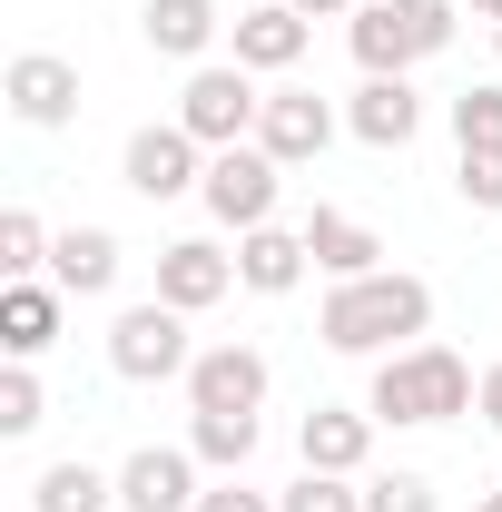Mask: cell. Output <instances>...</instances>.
Returning a JSON list of instances; mask_svg holds the SVG:
<instances>
[{"mask_svg":"<svg viewBox=\"0 0 502 512\" xmlns=\"http://www.w3.org/2000/svg\"><path fill=\"white\" fill-rule=\"evenodd\" d=\"M0 99H10L20 128H69L79 119V69L60 50H20V60L0 69Z\"/></svg>","mask_w":502,"mask_h":512,"instance_id":"8","label":"cell"},{"mask_svg":"<svg viewBox=\"0 0 502 512\" xmlns=\"http://www.w3.org/2000/svg\"><path fill=\"white\" fill-rule=\"evenodd\" d=\"M40 414H50V394H40V375H30V365H10V375H0V434H30Z\"/></svg>","mask_w":502,"mask_h":512,"instance_id":"27","label":"cell"},{"mask_svg":"<svg viewBox=\"0 0 502 512\" xmlns=\"http://www.w3.org/2000/svg\"><path fill=\"white\" fill-rule=\"evenodd\" d=\"M306 266H315L306 227H247V237H237V286H256V296H286Z\"/></svg>","mask_w":502,"mask_h":512,"instance_id":"17","label":"cell"},{"mask_svg":"<svg viewBox=\"0 0 502 512\" xmlns=\"http://www.w3.org/2000/svg\"><path fill=\"white\" fill-rule=\"evenodd\" d=\"M296 10H306V20H335V10H355V0H296Z\"/></svg>","mask_w":502,"mask_h":512,"instance_id":"31","label":"cell"},{"mask_svg":"<svg viewBox=\"0 0 502 512\" xmlns=\"http://www.w3.org/2000/svg\"><path fill=\"white\" fill-rule=\"evenodd\" d=\"M493 50H502V30H493Z\"/></svg>","mask_w":502,"mask_h":512,"instance_id":"34","label":"cell"},{"mask_svg":"<svg viewBox=\"0 0 502 512\" xmlns=\"http://www.w3.org/2000/svg\"><path fill=\"white\" fill-rule=\"evenodd\" d=\"M365 512H443V503H434L424 473H375V483H365Z\"/></svg>","mask_w":502,"mask_h":512,"instance_id":"28","label":"cell"},{"mask_svg":"<svg viewBox=\"0 0 502 512\" xmlns=\"http://www.w3.org/2000/svg\"><path fill=\"white\" fill-rule=\"evenodd\" d=\"M227 286H237V256H217L207 237H178V247H158V296H168L178 316H207Z\"/></svg>","mask_w":502,"mask_h":512,"instance_id":"12","label":"cell"},{"mask_svg":"<svg viewBox=\"0 0 502 512\" xmlns=\"http://www.w3.org/2000/svg\"><path fill=\"white\" fill-rule=\"evenodd\" d=\"M483 512H502V493H483Z\"/></svg>","mask_w":502,"mask_h":512,"instance_id":"33","label":"cell"},{"mask_svg":"<svg viewBox=\"0 0 502 512\" xmlns=\"http://www.w3.org/2000/svg\"><path fill=\"white\" fill-rule=\"evenodd\" d=\"M119 178L148 197V207H158V197H188V188H207V148H197L178 119H168V128H138L128 158H119Z\"/></svg>","mask_w":502,"mask_h":512,"instance_id":"7","label":"cell"},{"mask_svg":"<svg viewBox=\"0 0 502 512\" xmlns=\"http://www.w3.org/2000/svg\"><path fill=\"white\" fill-rule=\"evenodd\" d=\"M463 10H473V20H493V30H502V0H463Z\"/></svg>","mask_w":502,"mask_h":512,"instance_id":"32","label":"cell"},{"mask_svg":"<svg viewBox=\"0 0 502 512\" xmlns=\"http://www.w3.org/2000/svg\"><path fill=\"white\" fill-rule=\"evenodd\" d=\"M453 138H463V148H502V89H493V79L453 99Z\"/></svg>","mask_w":502,"mask_h":512,"instance_id":"25","label":"cell"},{"mask_svg":"<svg viewBox=\"0 0 502 512\" xmlns=\"http://www.w3.org/2000/svg\"><path fill=\"white\" fill-rule=\"evenodd\" d=\"M276 512H365V483H345V473H306V483H286Z\"/></svg>","mask_w":502,"mask_h":512,"instance_id":"24","label":"cell"},{"mask_svg":"<svg viewBox=\"0 0 502 512\" xmlns=\"http://www.w3.org/2000/svg\"><path fill=\"white\" fill-rule=\"evenodd\" d=\"M453 188H463V207H483V217H502V148H463Z\"/></svg>","mask_w":502,"mask_h":512,"instance_id":"26","label":"cell"},{"mask_svg":"<svg viewBox=\"0 0 502 512\" xmlns=\"http://www.w3.org/2000/svg\"><path fill=\"white\" fill-rule=\"evenodd\" d=\"M197 512H276V493H256V483H237V473H227L217 493H197Z\"/></svg>","mask_w":502,"mask_h":512,"instance_id":"29","label":"cell"},{"mask_svg":"<svg viewBox=\"0 0 502 512\" xmlns=\"http://www.w3.org/2000/svg\"><path fill=\"white\" fill-rule=\"evenodd\" d=\"M188 404L197 414H256L266 404V355L256 345H207L188 365Z\"/></svg>","mask_w":502,"mask_h":512,"instance_id":"9","label":"cell"},{"mask_svg":"<svg viewBox=\"0 0 502 512\" xmlns=\"http://www.w3.org/2000/svg\"><path fill=\"white\" fill-rule=\"evenodd\" d=\"M119 503H128V512H197V453L138 444V453L119 463Z\"/></svg>","mask_w":502,"mask_h":512,"instance_id":"10","label":"cell"},{"mask_svg":"<svg viewBox=\"0 0 502 512\" xmlns=\"http://www.w3.org/2000/svg\"><path fill=\"white\" fill-rule=\"evenodd\" d=\"M345 128H355L365 148H414V128H424L414 79H365V89H355V109H345Z\"/></svg>","mask_w":502,"mask_h":512,"instance_id":"16","label":"cell"},{"mask_svg":"<svg viewBox=\"0 0 502 512\" xmlns=\"http://www.w3.org/2000/svg\"><path fill=\"white\" fill-rule=\"evenodd\" d=\"M306 256L335 276V286H355V276H384V237L365 217H345V207H315L306 217Z\"/></svg>","mask_w":502,"mask_h":512,"instance_id":"14","label":"cell"},{"mask_svg":"<svg viewBox=\"0 0 502 512\" xmlns=\"http://www.w3.org/2000/svg\"><path fill=\"white\" fill-rule=\"evenodd\" d=\"M256 119H266V99L247 89V69H237V60H227V69H197L188 99H178V128H188L207 158H217V148H247Z\"/></svg>","mask_w":502,"mask_h":512,"instance_id":"5","label":"cell"},{"mask_svg":"<svg viewBox=\"0 0 502 512\" xmlns=\"http://www.w3.org/2000/svg\"><path fill=\"white\" fill-rule=\"evenodd\" d=\"M50 247H60V237H50L30 207H10V217H0V276H10V286H20V276H40V266H50Z\"/></svg>","mask_w":502,"mask_h":512,"instance_id":"23","label":"cell"},{"mask_svg":"<svg viewBox=\"0 0 502 512\" xmlns=\"http://www.w3.org/2000/svg\"><path fill=\"white\" fill-rule=\"evenodd\" d=\"M276 188H286V168H276L266 148H217L197 197L217 207V227H237V237H247V227H276Z\"/></svg>","mask_w":502,"mask_h":512,"instance_id":"6","label":"cell"},{"mask_svg":"<svg viewBox=\"0 0 502 512\" xmlns=\"http://www.w3.org/2000/svg\"><path fill=\"white\" fill-rule=\"evenodd\" d=\"M50 286L60 296H109L119 286V237L109 227H69L60 247H50Z\"/></svg>","mask_w":502,"mask_h":512,"instance_id":"18","label":"cell"},{"mask_svg":"<svg viewBox=\"0 0 502 512\" xmlns=\"http://www.w3.org/2000/svg\"><path fill=\"white\" fill-rule=\"evenodd\" d=\"M188 453H197V463H217V473H247V453H256V414H197Z\"/></svg>","mask_w":502,"mask_h":512,"instance_id":"22","label":"cell"},{"mask_svg":"<svg viewBox=\"0 0 502 512\" xmlns=\"http://www.w3.org/2000/svg\"><path fill=\"white\" fill-rule=\"evenodd\" d=\"M473 365L453 355V345H404V355H384L375 384H365V414L375 424H453V414H473Z\"/></svg>","mask_w":502,"mask_h":512,"instance_id":"2","label":"cell"},{"mask_svg":"<svg viewBox=\"0 0 502 512\" xmlns=\"http://www.w3.org/2000/svg\"><path fill=\"white\" fill-rule=\"evenodd\" d=\"M453 40V0H365L355 10V60L365 79H404L414 60H434Z\"/></svg>","mask_w":502,"mask_h":512,"instance_id":"3","label":"cell"},{"mask_svg":"<svg viewBox=\"0 0 502 512\" xmlns=\"http://www.w3.org/2000/svg\"><path fill=\"white\" fill-rule=\"evenodd\" d=\"M50 335H60V286H40V276L0 286V345H10V365H30Z\"/></svg>","mask_w":502,"mask_h":512,"instance_id":"19","label":"cell"},{"mask_svg":"<svg viewBox=\"0 0 502 512\" xmlns=\"http://www.w3.org/2000/svg\"><path fill=\"white\" fill-rule=\"evenodd\" d=\"M306 10L296 0H266V10H237V69H296L306 60Z\"/></svg>","mask_w":502,"mask_h":512,"instance_id":"15","label":"cell"},{"mask_svg":"<svg viewBox=\"0 0 502 512\" xmlns=\"http://www.w3.org/2000/svg\"><path fill=\"white\" fill-rule=\"evenodd\" d=\"M325 138H335V109H325L315 89H276V99H266V119H256V148H266L276 168L325 158Z\"/></svg>","mask_w":502,"mask_h":512,"instance_id":"11","label":"cell"},{"mask_svg":"<svg viewBox=\"0 0 502 512\" xmlns=\"http://www.w3.org/2000/svg\"><path fill=\"white\" fill-rule=\"evenodd\" d=\"M296 453H306V473H365L375 463V414H345V404H315L306 424H296Z\"/></svg>","mask_w":502,"mask_h":512,"instance_id":"13","label":"cell"},{"mask_svg":"<svg viewBox=\"0 0 502 512\" xmlns=\"http://www.w3.org/2000/svg\"><path fill=\"white\" fill-rule=\"evenodd\" d=\"M109 503H119V483L99 463H50L40 493H30V512H109Z\"/></svg>","mask_w":502,"mask_h":512,"instance_id":"21","label":"cell"},{"mask_svg":"<svg viewBox=\"0 0 502 512\" xmlns=\"http://www.w3.org/2000/svg\"><path fill=\"white\" fill-rule=\"evenodd\" d=\"M473 414H483V424H493V434H502V365H493V375H483V394H473Z\"/></svg>","mask_w":502,"mask_h":512,"instance_id":"30","label":"cell"},{"mask_svg":"<svg viewBox=\"0 0 502 512\" xmlns=\"http://www.w3.org/2000/svg\"><path fill=\"white\" fill-rule=\"evenodd\" d=\"M424 325H434V286L424 276H355V286H335L325 306H315V335L335 345V355H404V345H424Z\"/></svg>","mask_w":502,"mask_h":512,"instance_id":"1","label":"cell"},{"mask_svg":"<svg viewBox=\"0 0 502 512\" xmlns=\"http://www.w3.org/2000/svg\"><path fill=\"white\" fill-rule=\"evenodd\" d=\"M138 30H148V50H168V60H197L227 20H217V0H148L138 10Z\"/></svg>","mask_w":502,"mask_h":512,"instance_id":"20","label":"cell"},{"mask_svg":"<svg viewBox=\"0 0 502 512\" xmlns=\"http://www.w3.org/2000/svg\"><path fill=\"white\" fill-rule=\"evenodd\" d=\"M109 365H119L128 384H168V375H188V365H197V345H188V316H178L168 296L128 306V316L109 325Z\"/></svg>","mask_w":502,"mask_h":512,"instance_id":"4","label":"cell"}]
</instances>
